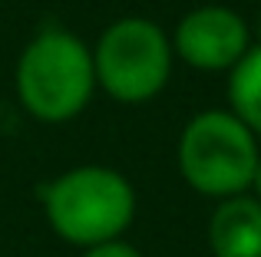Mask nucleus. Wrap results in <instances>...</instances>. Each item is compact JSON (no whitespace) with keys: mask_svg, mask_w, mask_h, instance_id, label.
<instances>
[{"mask_svg":"<svg viewBox=\"0 0 261 257\" xmlns=\"http://www.w3.org/2000/svg\"><path fill=\"white\" fill-rule=\"evenodd\" d=\"M208 247L215 257H261V201L248 195L222 198L208 218Z\"/></svg>","mask_w":261,"mask_h":257,"instance_id":"nucleus-6","label":"nucleus"},{"mask_svg":"<svg viewBox=\"0 0 261 257\" xmlns=\"http://www.w3.org/2000/svg\"><path fill=\"white\" fill-rule=\"evenodd\" d=\"M96 86L93 53L66 30H43L17 63V96L40 122H66L86 109Z\"/></svg>","mask_w":261,"mask_h":257,"instance_id":"nucleus-1","label":"nucleus"},{"mask_svg":"<svg viewBox=\"0 0 261 257\" xmlns=\"http://www.w3.org/2000/svg\"><path fill=\"white\" fill-rule=\"evenodd\" d=\"M258 158L255 132L235 112H198L178 139L182 178L208 198H231L251 188Z\"/></svg>","mask_w":261,"mask_h":257,"instance_id":"nucleus-3","label":"nucleus"},{"mask_svg":"<svg viewBox=\"0 0 261 257\" xmlns=\"http://www.w3.org/2000/svg\"><path fill=\"white\" fill-rule=\"evenodd\" d=\"M86 257H142L133 244L126 241H106V244H96V247H86Z\"/></svg>","mask_w":261,"mask_h":257,"instance_id":"nucleus-8","label":"nucleus"},{"mask_svg":"<svg viewBox=\"0 0 261 257\" xmlns=\"http://www.w3.org/2000/svg\"><path fill=\"white\" fill-rule=\"evenodd\" d=\"M136 214V191L119 172L83 165L46 188V218L63 241L96 247L116 241Z\"/></svg>","mask_w":261,"mask_h":257,"instance_id":"nucleus-2","label":"nucleus"},{"mask_svg":"<svg viewBox=\"0 0 261 257\" xmlns=\"http://www.w3.org/2000/svg\"><path fill=\"white\" fill-rule=\"evenodd\" d=\"M251 33L228 7H198L175 26L172 53L195 70H231L248 53Z\"/></svg>","mask_w":261,"mask_h":257,"instance_id":"nucleus-5","label":"nucleus"},{"mask_svg":"<svg viewBox=\"0 0 261 257\" xmlns=\"http://www.w3.org/2000/svg\"><path fill=\"white\" fill-rule=\"evenodd\" d=\"M228 103L231 112L255 135H261V43L248 46V53L231 66Z\"/></svg>","mask_w":261,"mask_h":257,"instance_id":"nucleus-7","label":"nucleus"},{"mask_svg":"<svg viewBox=\"0 0 261 257\" xmlns=\"http://www.w3.org/2000/svg\"><path fill=\"white\" fill-rule=\"evenodd\" d=\"M258 43H261V10H258Z\"/></svg>","mask_w":261,"mask_h":257,"instance_id":"nucleus-10","label":"nucleus"},{"mask_svg":"<svg viewBox=\"0 0 261 257\" xmlns=\"http://www.w3.org/2000/svg\"><path fill=\"white\" fill-rule=\"evenodd\" d=\"M96 83L119 103L159 96L172 73V43L146 17H126L106 26L93 50Z\"/></svg>","mask_w":261,"mask_h":257,"instance_id":"nucleus-4","label":"nucleus"},{"mask_svg":"<svg viewBox=\"0 0 261 257\" xmlns=\"http://www.w3.org/2000/svg\"><path fill=\"white\" fill-rule=\"evenodd\" d=\"M251 188H255V198L261 201V158H258V168H255V178H251Z\"/></svg>","mask_w":261,"mask_h":257,"instance_id":"nucleus-9","label":"nucleus"}]
</instances>
